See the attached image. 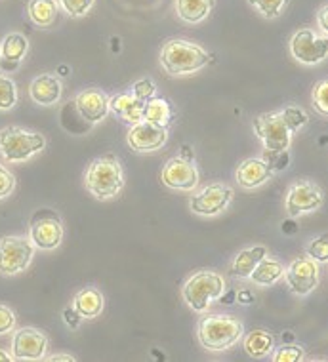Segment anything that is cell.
<instances>
[{
  "label": "cell",
  "mask_w": 328,
  "mask_h": 362,
  "mask_svg": "<svg viewBox=\"0 0 328 362\" xmlns=\"http://www.w3.org/2000/svg\"><path fill=\"white\" fill-rule=\"evenodd\" d=\"M103 305H106L103 296L96 288H84V290H81V292L74 296L73 300V309L81 315L82 319L86 320H92L96 317H99L101 311H103Z\"/></svg>",
  "instance_id": "cell-22"
},
{
  "label": "cell",
  "mask_w": 328,
  "mask_h": 362,
  "mask_svg": "<svg viewBox=\"0 0 328 362\" xmlns=\"http://www.w3.org/2000/svg\"><path fill=\"white\" fill-rule=\"evenodd\" d=\"M281 112H283V119H285L286 126H288V130H290L292 134L298 130H302L305 126V122H307V112L296 105L285 107Z\"/></svg>",
  "instance_id": "cell-31"
},
{
  "label": "cell",
  "mask_w": 328,
  "mask_h": 362,
  "mask_svg": "<svg viewBox=\"0 0 328 362\" xmlns=\"http://www.w3.org/2000/svg\"><path fill=\"white\" fill-rule=\"evenodd\" d=\"M63 319H65V322H67V326L69 328H79V325H81V320H82V317L81 315H79V313L74 311L73 307H69V309H65V311H63Z\"/></svg>",
  "instance_id": "cell-39"
},
{
  "label": "cell",
  "mask_w": 328,
  "mask_h": 362,
  "mask_svg": "<svg viewBox=\"0 0 328 362\" xmlns=\"http://www.w3.org/2000/svg\"><path fill=\"white\" fill-rule=\"evenodd\" d=\"M200 345L210 353H223L241 341L244 326L233 315H206L197 326Z\"/></svg>",
  "instance_id": "cell-2"
},
{
  "label": "cell",
  "mask_w": 328,
  "mask_h": 362,
  "mask_svg": "<svg viewBox=\"0 0 328 362\" xmlns=\"http://www.w3.org/2000/svg\"><path fill=\"white\" fill-rule=\"evenodd\" d=\"M233 200V189L223 183H212L206 185L203 191H198L189 202V208L198 216H217L230 206Z\"/></svg>",
  "instance_id": "cell-12"
},
{
  "label": "cell",
  "mask_w": 328,
  "mask_h": 362,
  "mask_svg": "<svg viewBox=\"0 0 328 362\" xmlns=\"http://www.w3.org/2000/svg\"><path fill=\"white\" fill-rule=\"evenodd\" d=\"M307 256L315 262H327L328 259V237L327 235H321L315 240H311L307 244Z\"/></svg>",
  "instance_id": "cell-34"
},
{
  "label": "cell",
  "mask_w": 328,
  "mask_h": 362,
  "mask_svg": "<svg viewBox=\"0 0 328 362\" xmlns=\"http://www.w3.org/2000/svg\"><path fill=\"white\" fill-rule=\"evenodd\" d=\"M172 119L174 109L166 100H162V98H151V100L145 101V107H143V120H147L151 124L161 126V128H166L168 130V126H170Z\"/></svg>",
  "instance_id": "cell-25"
},
{
  "label": "cell",
  "mask_w": 328,
  "mask_h": 362,
  "mask_svg": "<svg viewBox=\"0 0 328 362\" xmlns=\"http://www.w3.org/2000/svg\"><path fill=\"white\" fill-rule=\"evenodd\" d=\"M18 105V86L10 76L0 75V111H10Z\"/></svg>",
  "instance_id": "cell-29"
},
{
  "label": "cell",
  "mask_w": 328,
  "mask_h": 362,
  "mask_svg": "<svg viewBox=\"0 0 328 362\" xmlns=\"http://www.w3.org/2000/svg\"><path fill=\"white\" fill-rule=\"evenodd\" d=\"M46 138L38 132H29L19 126H8L0 130V155L6 163H25L44 151Z\"/></svg>",
  "instance_id": "cell-5"
},
{
  "label": "cell",
  "mask_w": 328,
  "mask_h": 362,
  "mask_svg": "<svg viewBox=\"0 0 328 362\" xmlns=\"http://www.w3.org/2000/svg\"><path fill=\"white\" fill-rule=\"evenodd\" d=\"M286 284L298 296H307L319 286V262L310 256H300L285 269Z\"/></svg>",
  "instance_id": "cell-10"
},
{
  "label": "cell",
  "mask_w": 328,
  "mask_h": 362,
  "mask_svg": "<svg viewBox=\"0 0 328 362\" xmlns=\"http://www.w3.org/2000/svg\"><path fill=\"white\" fill-rule=\"evenodd\" d=\"M161 181L174 191H193L198 185V172L186 158H170L161 172Z\"/></svg>",
  "instance_id": "cell-15"
},
{
  "label": "cell",
  "mask_w": 328,
  "mask_h": 362,
  "mask_svg": "<svg viewBox=\"0 0 328 362\" xmlns=\"http://www.w3.org/2000/svg\"><path fill=\"white\" fill-rule=\"evenodd\" d=\"M273 177V170L261 158H247L237 166L235 180L242 189H258Z\"/></svg>",
  "instance_id": "cell-17"
},
{
  "label": "cell",
  "mask_w": 328,
  "mask_h": 362,
  "mask_svg": "<svg viewBox=\"0 0 328 362\" xmlns=\"http://www.w3.org/2000/svg\"><path fill=\"white\" fill-rule=\"evenodd\" d=\"M322 206V191L313 181H296L286 194L285 208L290 218L313 214Z\"/></svg>",
  "instance_id": "cell-11"
},
{
  "label": "cell",
  "mask_w": 328,
  "mask_h": 362,
  "mask_svg": "<svg viewBox=\"0 0 328 362\" xmlns=\"http://www.w3.org/2000/svg\"><path fill=\"white\" fill-rule=\"evenodd\" d=\"M126 141L130 145L132 151L136 153H153V151L162 149L168 141V130L147 122V120H140L136 124L130 126Z\"/></svg>",
  "instance_id": "cell-14"
},
{
  "label": "cell",
  "mask_w": 328,
  "mask_h": 362,
  "mask_svg": "<svg viewBox=\"0 0 328 362\" xmlns=\"http://www.w3.org/2000/svg\"><path fill=\"white\" fill-rule=\"evenodd\" d=\"M29 52V40L21 33H12L8 35L2 44H0V62L8 67H18L21 59Z\"/></svg>",
  "instance_id": "cell-21"
},
{
  "label": "cell",
  "mask_w": 328,
  "mask_h": 362,
  "mask_svg": "<svg viewBox=\"0 0 328 362\" xmlns=\"http://www.w3.org/2000/svg\"><path fill=\"white\" fill-rule=\"evenodd\" d=\"M248 4L254 8L261 18L275 19L283 13L288 0H248Z\"/></svg>",
  "instance_id": "cell-30"
},
{
  "label": "cell",
  "mask_w": 328,
  "mask_h": 362,
  "mask_svg": "<svg viewBox=\"0 0 328 362\" xmlns=\"http://www.w3.org/2000/svg\"><path fill=\"white\" fill-rule=\"evenodd\" d=\"M283 273H285L283 263L275 262V259H267L266 256L256 265L254 271L250 273L248 279H252V282L258 284V286H271V284H275V282H279L283 279Z\"/></svg>",
  "instance_id": "cell-27"
},
{
  "label": "cell",
  "mask_w": 328,
  "mask_h": 362,
  "mask_svg": "<svg viewBox=\"0 0 328 362\" xmlns=\"http://www.w3.org/2000/svg\"><path fill=\"white\" fill-rule=\"evenodd\" d=\"M60 119H65V122H67V119H71V124H63L62 122V128L63 130H67L69 134H74V136H81V134H86L90 128H92L94 124H90V122H86V120L82 119L81 112L77 111V105H74V101H69V103H65L62 109V112H60Z\"/></svg>",
  "instance_id": "cell-28"
},
{
  "label": "cell",
  "mask_w": 328,
  "mask_h": 362,
  "mask_svg": "<svg viewBox=\"0 0 328 362\" xmlns=\"http://www.w3.org/2000/svg\"><path fill=\"white\" fill-rule=\"evenodd\" d=\"M327 13H328V6H321V10H319V16H317V21H319V29H321L322 35H327V33H328Z\"/></svg>",
  "instance_id": "cell-40"
},
{
  "label": "cell",
  "mask_w": 328,
  "mask_h": 362,
  "mask_svg": "<svg viewBox=\"0 0 328 362\" xmlns=\"http://www.w3.org/2000/svg\"><path fill=\"white\" fill-rule=\"evenodd\" d=\"M290 54L296 62L304 65L324 62L328 56L327 35L315 33L313 29H300L290 38Z\"/></svg>",
  "instance_id": "cell-9"
},
{
  "label": "cell",
  "mask_w": 328,
  "mask_h": 362,
  "mask_svg": "<svg viewBox=\"0 0 328 362\" xmlns=\"http://www.w3.org/2000/svg\"><path fill=\"white\" fill-rule=\"evenodd\" d=\"M35 256V246L29 237H2L0 238V275L13 276L23 273Z\"/></svg>",
  "instance_id": "cell-7"
},
{
  "label": "cell",
  "mask_w": 328,
  "mask_h": 362,
  "mask_svg": "<svg viewBox=\"0 0 328 362\" xmlns=\"http://www.w3.org/2000/svg\"><path fill=\"white\" fill-rule=\"evenodd\" d=\"M143 107H145V101L136 98L132 92H120L109 98V111L115 112L130 126L143 120Z\"/></svg>",
  "instance_id": "cell-19"
},
{
  "label": "cell",
  "mask_w": 328,
  "mask_h": 362,
  "mask_svg": "<svg viewBox=\"0 0 328 362\" xmlns=\"http://www.w3.org/2000/svg\"><path fill=\"white\" fill-rule=\"evenodd\" d=\"M96 0H57V4L65 10L71 18H84L92 10Z\"/></svg>",
  "instance_id": "cell-33"
},
{
  "label": "cell",
  "mask_w": 328,
  "mask_h": 362,
  "mask_svg": "<svg viewBox=\"0 0 328 362\" xmlns=\"http://www.w3.org/2000/svg\"><path fill=\"white\" fill-rule=\"evenodd\" d=\"M29 240L38 250H56L63 240V221L54 210H37L29 223Z\"/></svg>",
  "instance_id": "cell-6"
},
{
  "label": "cell",
  "mask_w": 328,
  "mask_h": 362,
  "mask_svg": "<svg viewBox=\"0 0 328 362\" xmlns=\"http://www.w3.org/2000/svg\"><path fill=\"white\" fill-rule=\"evenodd\" d=\"M225 292V281L216 271H197L181 288V296L193 311L205 313Z\"/></svg>",
  "instance_id": "cell-4"
},
{
  "label": "cell",
  "mask_w": 328,
  "mask_h": 362,
  "mask_svg": "<svg viewBox=\"0 0 328 362\" xmlns=\"http://www.w3.org/2000/svg\"><path fill=\"white\" fill-rule=\"evenodd\" d=\"M275 349V336L267 330H252L244 337V351L252 358L269 356Z\"/></svg>",
  "instance_id": "cell-26"
},
{
  "label": "cell",
  "mask_w": 328,
  "mask_h": 362,
  "mask_svg": "<svg viewBox=\"0 0 328 362\" xmlns=\"http://www.w3.org/2000/svg\"><path fill=\"white\" fill-rule=\"evenodd\" d=\"M267 256L266 246H252V248H244L237 254V257L233 259V265H231V275L237 276V279H248L250 273L254 271V267L258 263Z\"/></svg>",
  "instance_id": "cell-23"
},
{
  "label": "cell",
  "mask_w": 328,
  "mask_h": 362,
  "mask_svg": "<svg viewBox=\"0 0 328 362\" xmlns=\"http://www.w3.org/2000/svg\"><path fill=\"white\" fill-rule=\"evenodd\" d=\"M235 298H237V301H239V303H242V305H247V303H250V301H254V296H252L250 292L237 293Z\"/></svg>",
  "instance_id": "cell-41"
},
{
  "label": "cell",
  "mask_w": 328,
  "mask_h": 362,
  "mask_svg": "<svg viewBox=\"0 0 328 362\" xmlns=\"http://www.w3.org/2000/svg\"><path fill=\"white\" fill-rule=\"evenodd\" d=\"M16 328V315L8 305L0 303V336H6Z\"/></svg>",
  "instance_id": "cell-38"
},
{
  "label": "cell",
  "mask_w": 328,
  "mask_h": 362,
  "mask_svg": "<svg viewBox=\"0 0 328 362\" xmlns=\"http://www.w3.org/2000/svg\"><path fill=\"white\" fill-rule=\"evenodd\" d=\"M16 189V177L8 168L0 164V200L8 199Z\"/></svg>",
  "instance_id": "cell-36"
},
{
  "label": "cell",
  "mask_w": 328,
  "mask_h": 362,
  "mask_svg": "<svg viewBox=\"0 0 328 362\" xmlns=\"http://www.w3.org/2000/svg\"><path fill=\"white\" fill-rule=\"evenodd\" d=\"M273 362H300L305 358V351L300 345H283L279 349H273Z\"/></svg>",
  "instance_id": "cell-32"
},
{
  "label": "cell",
  "mask_w": 328,
  "mask_h": 362,
  "mask_svg": "<svg viewBox=\"0 0 328 362\" xmlns=\"http://www.w3.org/2000/svg\"><path fill=\"white\" fill-rule=\"evenodd\" d=\"M10 361H13V356L8 355L6 351L0 349V362H10Z\"/></svg>",
  "instance_id": "cell-43"
},
{
  "label": "cell",
  "mask_w": 328,
  "mask_h": 362,
  "mask_svg": "<svg viewBox=\"0 0 328 362\" xmlns=\"http://www.w3.org/2000/svg\"><path fill=\"white\" fill-rule=\"evenodd\" d=\"M84 181H86V189L96 199H115L124 187L123 164L113 153L99 156L88 166Z\"/></svg>",
  "instance_id": "cell-3"
},
{
  "label": "cell",
  "mask_w": 328,
  "mask_h": 362,
  "mask_svg": "<svg viewBox=\"0 0 328 362\" xmlns=\"http://www.w3.org/2000/svg\"><path fill=\"white\" fill-rule=\"evenodd\" d=\"M29 94L31 100L40 107H54L57 101L62 100L63 94V84L56 75H38L29 86Z\"/></svg>",
  "instance_id": "cell-18"
},
{
  "label": "cell",
  "mask_w": 328,
  "mask_h": 362,
  "mask_svg": "<svg viewBox=\"0 0 328 362\" xmlns=\"http://www.w3.org/2000/svg\"><path fill=\"white\" fill-rule=\"evenodd\" d=\"M48 361H50V362H54V361H67V362H73V361H74V356H71V355H52V356H48Z\"/></svg>",
  "instance_id": "cell-42"
},
{
  "label": "cell",
  "mask_w": 328,
  "mask_h": 362,
  "mask_svg": "<svg viewBox=\"0 0 328 362\" xmlns=\"http://www.w3.org/2000/svg\"><path fill=\"white\" fill-rule=\"evenodd\" d=\"M48 351V336L38 328H21L13 334V361H43Z\"/></svg>",
  "instance_id": "cell-13"
},
{
  "label": "cell",
  "mask_w": 328,
  "mask_h": 362,
  "mask_svg": "<svg viewBox=\"0 0 328 362\" xmlns=\"http://www.w3.org/2000/svg\"><path fill=\"white\" fill-rule=\"evenodd\" d=\"M159 62H161L162 69L170 76H183L205 69L210 62V56L198 44L181 40V38H172V40L164 42V46L161 48Z\"/></svg>",
  "instance_id": "cell-1"
},
{
  "label": "cell",
  "mask_w": 328,
  "mask_h": 362,
  "mask_svg": "<svg viewBox=\"0 0 328 362\" xmlns=\"http://www.w3.org/2000/svg\"><path fill=\"white\" fill-rule=\"evenodd\" d=\"M157 92V86L155 82L149 81V78H143V81H137L134 86H132V94L140 98L142 101H147L151 100Z\"/></svg>",
  "instance_id": "cell-37"
},
{
  "label": "cell",
  "mask_w": 328,
  "mask_h": 362,
  "mask_svg": "<svg viewBox=\"0 0 328 362\" xmlns=\"http://www.w3.org/2000/svg\"><path fill=\"white\" fill-rule=\"evenodd\" d=\"M57 12H60L57 0H29V4H27V13L33 23L38 27L54 25Z\"/></svg>",
  "instance_id": "cell-24"
},
{
  "label": "cell",
  "mask_w": 328,
  "mask_h": 362,
  "mask_svg": "<svg viewBox=\"0 0 328 362\" xmlns=\"http://www.w3.org/2000/svg\"><path fill=\"white\" fill-rule=\"evenodd\" d=\"M214 6H216V0H176L174 4L178 18L191 25L205 21Z\"/></svg>",
  "instance_id": "cell-20"
},
{
  "label": "cell",
  "mask_w": 328,
  "mask_h": 362,
  "mask_svg": "<svg viewBox=\"0 0 328 362\" xmlns=\"http://www.w3.org/2000/svg\"><path fill=\"white\" fill-rule=\"evenodd\" d=\"M327 94H328V82L327 81H319L313 88V95H311V100H313V105L319 112H321L322 117H327L328 115V103H327Z\"/></svg>",
  "instance_id": "cell-35"
},
{
  "label": "cell",
  "mask_w": 328,
  "mask_h": 362,
  "mask_svg": "<svg viewBox=\"0 0 328 362\" xmlns=\"http://www.w3.org/2000/svg\"><path fill=\"white\" fill-rule=\"evenodd\" d=\"M252 126H254L256 136L260 138L264 149L273 151V153L288 151L292 144V132L288 130V126L283 119V112L277 111L260 115L252 122Z\"/></svg>",
  "instance_id": "cell-8"
},
{
  "label": "cell",
  "mask_w": 328,
  "mask_h": 362,
  "mask_svg": "<svg viewBox=\"0 0 328 362\" xmlns=\"http://www.w3.org/2000/svg\"><path fill=\"white\" fill-rule=\"evenodd\" d=\"M77 111L90 124H98L109 115V95L98 88H88L74 100Z\"/></svg>",
  "instance_id": "cell-16"
}]
</instances>
